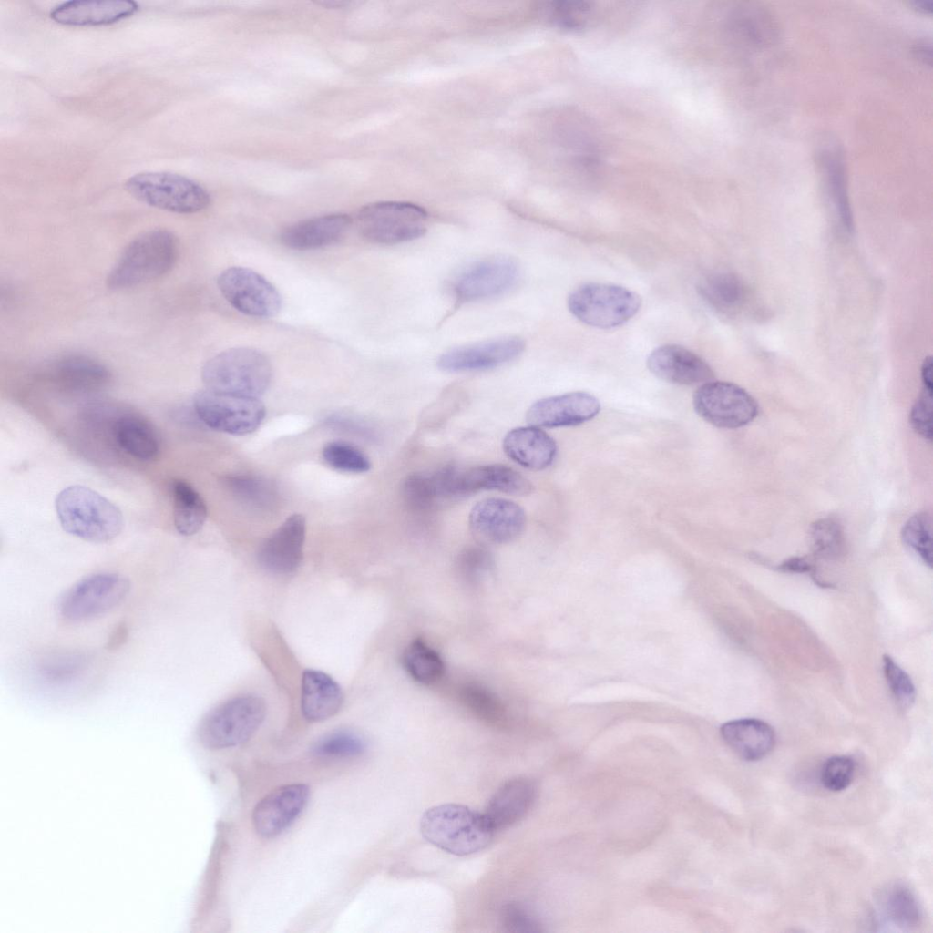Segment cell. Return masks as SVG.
<instances>
[{"label": "cell", "instance_id": "1", "mask_svg": "<svg viewBox=\"0 0 933 933\" xmlns=\"http://www.w3.org/2000/svg\"><path fill=\"white\" fill-rule=\"evenodd\" d=\"M55 506L63 529L86 541H110L123 528L120 509L87 487L75 485L66 487L56 496Z\"/></svg>", "mask_w": 933, "mask_h": 933}, {"label": "cell", "instance_id": "2", "mask_svg": "<svg viewBox=\"0 0 933 933\" xmlns=\"http://www.w3.org/2000/svg\"><path fill=\"white\" fill-rule=\"evenodd\" d=\"M420 829L429 843L456 856L482 850L495 832L483 813L456 804L429 808L422 815Z\"/></svg>", "mask_w": 933, "mask_h": 933}, {"label": "cell", "instance_id": "3", "mask_svg": "<svg viewBox=\"0 0 933 933\" xmlns=\"http://www.w3.org/2000/svg\"><path fill=\"white\" fill-rule=\"evenodd\" d=\"M178 243L165 229L145 231L132 240L110 270L106 282L113 290L135 287L159 278L174 265Z\"/></svg>", "mask_w": 933, "mask_h": 933}, {"label": "cell", "instance_id": "4", "mask_svg": "<svg viewBox=\"0 0 933 933\" xmlns=\"http://www.w3.org/2000/svg\"><path fill=\"white\" fill-rule=\"evenodd\" d=\"M206 389L258 398L268 389L272 368L268 357L251 347H235L210 358L201 372Z\"/></svg>", "mask_w": 933, "mask_h": 933}, {"label": "cell", "instance_id": "5", "mask_svg": "<svg viewBox=\"0 0 933 933\" xmlns=\"http://www.w3.org/2000/svg\"><path fill=\"white\" fill-rule=\"evenodd\" d=\"M265 714V702L261 697H234L213 708L202 718L197 730L198 739L210 750L239 745L254 734Z\"/></svg>", "mask_w": 933, "mask_h": 933}, {"label": "cell", "instance_id": "6", "mask_svg": "<svg viewBox=\"0 0 933 933\" xmlns=\"http://www.w3.org/2000/svg\"><path fill=\"white\" fill-rule=\"evenodd\" d=\"M641 299L625 287L588 282L568 297V308L581 323L595 328L611 329L629 322L640 310Z\"/></svg>", "mask_w": 933, "mask_h": 933}, {"label": "cell", "instance_id": "7", "mask_svg": "<svg viewBox=\"0 0 933 933\" xmlns=\"http://www.w3.org/2000/svg\"><path fill=\"white\" fill-rule=\"evenodd\" d=\"M125 188L138 200L175 213L199 212L210 202V196L202 186L171 172L135 174L126 181Z\"/></svg>", "mask_w": 933, "mask_h": 933}, {"label": "cell", "instance_id": "8", "mask_svg": "<svg viewBox=\"0 0 933 933\" xmlns=\"http://www.w3.org/2000/svg\"><path fill=\"white\" fill-rule=\"evenodd\" d=\"M427 221L423 208L400 201L370 203L357 214L361 235L376 244H397L417 239L426 231Z\"/></svg>", "mask_w": 933, "mask_h": 933}, {"label": "cell", "instance_id": "9", "mask_svg": "<svg viewBox=\"0 0 933 933\" xmlns=\"http://www.w3.org/2000/svg\"><path fill=\"white\" fill-rule=\"evenodd\" d=\"M193 406L198 417L209 427L231 435L255 431L265 417L263 404L254 397L214 392H197Z\"/></svg>", "mask_w": 933, "mask_h": 933}, {"label": "cell", "instance_id": "10", "mask_svg": "<svg viewBox=\"0 0 933 933\" xmlns=\"http://www.w3.org/2000/svg\"><path fill=\"white\" fill-rule=\"evenodd\" d=\"M129 589V580L118 573L99 572L87 576L63 595L60 613L74 622L94 619L121 603Z\"/></svg>", "mask_w": 933, "mask_h": 933}, {"label": "cell", "instance_id": "11", "mask_svg": "<svg viewBox=\"0 0 933 933\" xmlns=\"http://www.w3.org/2000/svg\"><path fill=\"white\" fill-rule=\"evenodd\" d=\"M695 412L706 422L726 429L742 427L758 414L754 397L739 385L723 381L702 384L693 395Z\"/></svg>", "mask_w": 933, "mask_h": 933}, {"label": "cell", "instance_id": "12", "mask_svg": "<svg viewBox=\"0 0 933 933\" xmlns=\"http://www.w3.org/2000/svg\"><path fill=\"white\" fill-rule=\"evenodd\" d=\"M222 296L240 313L252 317L276 315L282 306L277 289L258 272L244 267H231L218 277Z\"/></svg>", "mask_w": 933, "mask_h": 933}, {"label": "cell", "instance_id": "13", "mask_svg": "<svg viewBox=\"0 0 933 933\" xmlns=\"http://www.w3.org/2000/svg\"><path fill=\"white\" fill-rule=\"evenodd\" d=\"M443 487L447 498L471 495L480 490H497L509 495L526 496L532 492L529 480L514 468L491 464L459 469L443 467Z\"/></svg>", "mask_w": 933, "mask_h": 933}, {"label": "cell", "instance_id": "14", "mask_svg": "<svg viewBox=\"0 0 933 933\" xmlns=\"http://www.w3.org/2000/svg\"><path fill=\"white\" fill-rule=\"evenodd\" d=\"M517 262L504 256H494L473 262L457 274L452 283L458 302H470L500 295L518 281Z\"/></svg>", "mask_w": 933, "mask_h": 933}, {"label": "cell", "instance_id": "15", "mask_svg": "<svg viewBox=\"0 0 933 933\" xmlns=\"http://www.w3.org/2000/svg\"><path fill=\"white\" fill-rule=\"evenodd\" d=\"M468 524L472 533L482 542L505 544L521 535L526 525V514L512 500L490 497L472 508Z\"/></svg>", "mask_w": 933, "mask_h": 933}, {"label": "cell", "instance_id": "16", "mask_svg": "<svg viewBox=\"0 0 933 933\" xmlns=\"http://www.w3.org/2000/svg\"><path fill=\"white\" fill-rule=\"evenodd\" d=\"M310 796L304 784L277 787L266 795L254 807L252 823L262 837H274L288 828L301 815Z\"/></svg>", "mask_w": 933, "mask_h": 933}, {"label": "cell", "instance_id": "17", "mask_svg": "<svg viewBox=\"0 0 933 933\" xmlns=\"http://www.w3.org/2000/svg\"><path fill=\"white\" fill-rule=\"evenodd\" d=\"M525 349L518 337H503L456 347L443 354L437 366L446 372L483 371L508 363Z\"/></svg>", "mask_w": 933, "mask_h": 933}, {"label": "cell", "instance_id": "18", "mask_svg": "<svg viewBox=\"0 0 933 933\" xmlns=\"http://www.w3.org/2000/svg\"><path fill=\"white\" fill-rule=\"evenodd\" d=\"M600 410L594 395L572 392L538 400L528 408L526 420L537 427L573 426L594 418Z\"/></svg>", "mask_w": 933, "mask_h": 933}, {"label": "cell", "instance_id": "19", "mask_svg": "<svg viewBox=\"0 0 933 933\" xmlns=\"http://www.w3.org/2000/svg\"><path fill=\"white\" fill-rule=\"evenodd\" d=\"M306 521L302 515L293 514L268 537L259 549L261 567L276 574L296 570L303 555Z\"/></svg>", "mask_w": 933, "mask_h": 933}, {"label": "cell", "instance_id": "20", "mask_svg": "<svg viewBox=\"0 0 933 933\" xmlns=\"http://www.w3.org/2000/svg\"><path fill=\"white\" fill-rule=\"evenodd\" d=\"M647 366L656 377L680 385L704 384L714 378V373L705 360L677 344H665L654 349L648 356Z\"/></svg>", "mask_w": 933, "mask_h": 933}, {"label": "cell", "instance_id": "21", "mask_svg": "<svg viewBox=\"0 0 933 933\" xmlns=\"http://www.w3.org/2000/svg\"><path fill=\"white\" fill-rule=\"evenodd\" d=\"M536 795V785L531 780L512 778L497 788L483 814L494 831L508 828L527 815Z\"/></svg>", "mask_w": 933, "mask_h": 933}, {"label": "cell", "instance_id": "22", "mask_svg": "<svg viewBox=\"0 0 933 933\" xmlns=\"http://www.w3.org/2000/svg\"><path fill=\"white\" fill-rule=\"evenodd\" d=\"M352 219L345 213H331L298 221L285 228L282 243L296 251H311L337 242L348 231Z\"/></svg>", "mask_w": 933, "mask_h": 933}, {"label": "cell", "instance_id": "23", "mask_svg": "<svg viewBox=\"0 0 933 933\" xmlns=\"http://www.w3.org/2000/svg\"><path fill=\"white\" fill-rule=\"evenodd\" d=\"M56 385L73 392H93L110 381L109 370L99 361L80 354H68L54 360L46 371Z\"/></svg>", "mask_w": 933, "mask_h": 933}, {"label": "cell", "instance_id": "24", "mask_svg": "<svg viewBox=\"0 0 933 933\" xmlns=\"http://www.w3.org/2000/svg\"><path fill=\"white\" fill-rule=\"evenodd\" d=\"M138 10L134 1H67L55 7L50 17L65 26H106L128 18Z\"/></svg>", "mask_w": 933, "mask_h": 933}, {"label": "cell", "instance_id": "25", "mask_svg": "<svg viewBox=\"0 0 933 933\" xmlns=\"http://www.w3.org/2000/svg\"><path fill=\"white\" fill-rule=\"evenodd\" d=\"M502 446L508 457L516 464L536 471L549 466L557 454L555 440L534 425L511 429L506 434Z\"/></svg>", "mask_w": 933, "mask_h": 933}, {"label": "cell", "instance_id": "26", "mask_svg": "<svg viewBox=\"0 0 933 933\" xmlns=\"http://www.w3.org/2000/svg\"><path fill=\"white\" fill-rule=\"evenodd\" d=\"M725 743L742 759L758 761L774 749L775 733L765 722L743 718L729 721L720 728Z\"/></svg>", "mask_w": 933, "mask_h": 933}, {"label": "cell", "instance_id": "27", "mask_svg": "<svg viewBox=\"0 0 933 933\" xmlns=\"http://www.w3.org/2000/svg\"><path fill=\"white\" fill-rule=\"evenodd\" d=\"M343 702L339 684L328 674L306 670L302 680V713L310 722H321L335 715Z\"/></svg>", "mask_w": 933, "mask_h": 933}, {"label": "cell", "instance_id": "28", "mask_svg": "<svg viewBox=\"0 0 933 933\" xmlns=\"http://www.w3.org/2000/svg\"><path fill=\"white\" fill-rule=\"evenodd\" d=\"M118 445L129 456L143 461L155 459L160 451V438L154 425L137 414L118 416L112 426Z\"/></svg>", "mask_w": 933, "mask_h": 933}, {"label": "cell", "instance_id": "29", "mask_svg": "<svg viewBox=\"0 0 933 933\" xmlns=\"http://www.w3.org/2000/svg\"><path fill=\"white\" fill-rule=\"evenodd\" d=\"M173 518L177 531L183 536L199 532L207 518V506L198 491L184 480H175L171 487Z\"/></svg>", "mask_w": 933, "mask_h": 933}, {"label": "cell", "instance_id": "30", "mask_svg": "<svg viewBox=\"0 0 933 933\" xmlns=\"http://www.w3.org/2000/svg\"><path fill=\"white\" fill-rule=\"evenodd\" d=\"M880 905L886 918L902 929H912L921 923L922 910L918 898L904 884H893L884 889Z\"/></svg>", "mask_w": 933, "mask_h": 933}, {"label": "cell", "instance_id": "31", "mask_svg": "<svg viewBox=\"0 0 933 933\" xmlns=\"http://www.w3.org/2000/svg\"><path fill=\"white\" fill-rule=\"evenodd\" d=\"M699 289L704 300L723 313L735 312L745 299L743 284L732 273H712L703 278Z\"/></svg>", "mask_w": 933, "mask_h": 933}, {"label": "cell", "instance_id": "32", "mask_svg": "<svg viewBox=\"0 0 933 933\" xmlns=\"http://www.w3.org/2000/svg\"><path fill=\"white\" fill-rule=\"evenodd\" d=\"M403 665L415 681L423 684L437 682L445 670L440 655L422 640H415L406 647Z\"/></svg>", "mask_w": 933, "mask_h": 933}, {"label": "cell", "instance_id": "33", "mask_svg": "<svg viewBox=\"0 0 933 933\" xmlns=\"http://www.w3.org/2000/svg\"><path fill=\"white\" fill-rule=\"evenodd\" d=\"M820 162L828 194L845 223L849 225L851 223L850 210L846 196L843 157L839 150L831 149L822 153Z\"/></svg>", "mask_w": 933, "mask_h": 933}, {"label": "cell", "instance_id": "34", "mask_svg": "<svg viewBox=\"0 0 933 933\" xmlns=\"http://www.w3.org/2000/svg\"><path fill=\"white\" fill-rule=\"evenodd\" d=\"M814 553L822 559H835L845 551V535L841 524L831 518L815 521L809 531Z\"/></svg>", "mask_w": 933, "mask_h": 933}, {"label": "cell", "instance_id": "35", "mask_svg": "<svg viewBox=\"0 0 933 933\" xmlns=\"http://www.w3.org/2000/svg\"><path fill=\"white\" fill-rule=\"evenodd\" d=\"M402 495L408 508L420 513L431 510L440 499L433 474L425 473L407 476Z\"/></svg>", "mask_w": 933, "mask_h": 933}, {"label": "cell", "instance_id": "36", "mask_svg": "<svg viewBox=\"0 0 933 933\" xmlns=\"http://www.w3.org/2000/svg\"><path fill=\"white\" fill-rule=\"evenodd\" d=\"M931 527V516L927 512H920L910 517L901 532L904 543L929 568L932 566Z\"/></svg>", "mask_w": 933, "mask_h": 933}, {"label": "cell", "instance_id": "37", "mask_svg": "<svg viewBox=\"0 0 933 933\" xmlns=\"http://www.w3.org/2000/svg\"><path fill=\"white\" fill-rule=\"evenodd\" d=\"M322 455L328 466L339 471L364 473L371 468L368 456L359 448L344 442L328 443Z\"/></svg>", "mask_w": 933, "mask_h": 933}, {"label": "cell", "instance_id": "38", "mask_svg": "<svg viewBox=\"0 0 933 933\" xmlns=\"http://www.w3.org/2000/svg\"><path fill=\"white\" fill-rule=\"evenodd\" d=\"M365 750V742L358 734L348 731H337L321 738L313 747V753L320 757H353Z\"/></svg>", "mask_w": 933, "mask_h": 933}, {"label": "cell", "instance_id": "39", "mask_svg": "<svg viewBox=\"0 0 933 933\" xmlns=\"http://www.w3.org/2000/svg\"><path fill=\"white\" fill-rule=\"evenodd\" d=\"M227 486L244 503L264 508L273 499L272 487L264 479L252 476H232L226 479Z\"/></svg>", "mask_w": 933, "mask_h": 933}, {"label": "cell", "instance_id": "40", "mask_svg": "<svg viewBox=\"0 0 933 933\" xmlns=\"http://www.w3.org/2000/svg\"><path fill=\"white\" fill-rule=\"evenodd\" d=\"M543 15L559 27L579 29L588 21L591 7L586 2L555 1L542 7Z\"/></svg>", "mask_w": 933, "mask_h": 933}, {"label": "cell", "instance_id": "41", "mask_svg": "<svg viewBox=\"0 0 933 933\" xmlns=\"http://www.w3.org/2000/svg\"><path fill=\"white\" fill-rule=\"evenodd\" d=\"M855 761L846 755H835L823 764L820 781L823 786L832 792H839L849 786L855 774Z\"/></svg>", "mask_w": 933, "mask_h": 933}, {"label": "cell", "instance_id": "42", "mask_svg": "<svg viewBox=\"0 0 933 933\" xmlns=\"http://www.w3.org/2000/svg\"><path fill=\"white\" fill-rule=\"evenodd\" d=\"M883 670L897 702L903 708L911 706L915 701L916 690L908 674L887 655L883 658Z\"/></svg>", "mask_w": 933, "mask_h": 933}, {"label": "cell", "instance_id": "43", "mask_svg": "<svg viewBox=\"0 0 933 933\" xmlns=\"http://www.w3.org/2000/svg\"><path fill=\"white\" fill-rule=\"evenodd\" d=\"M86 659L77 652L56 653L45 660L42 673L49 681L59 682L77 675L84 669Z\"/></svg>", "mask_w": 933, "mask_h": 933}, {"label": "cell", "instance_id": "44", "mask_svg": "<svg viewBox=\"0 0 933 933\" xmlns=\"http://www.w3.org/2000/svg\"><path fill=\"white\" fill-rule=\"evenodd\" d=\"M464 702L480 717L487 720H497L503 710L497 697L482 686L471 684L463 688L461 692Z\"/></svg>", "mask_w": 933, "mask_h": 933}, {"label": "cell", "instance_id": "45", "mask_svg": "<svg viewBox=\"0 0 933 933\" xmlns=\"http://www.w3.org/2000/svg\"><path fill=\"white\" fill-rule=\"evenodd\" d=\"M493 564L491 554L482 546L466 547L457 559L459 571L469 580H478L485 577L492 569Z\"/></svg>", "mask_w": 933, "mask_h": 933}, {"label": "cell", "instance_id": "46", "mask_svg": "<svg viewBox=\"0 0 933 933\" xmlns=\"http://www.w3.org/2000/svg\"><path fill=\"white\" fill-rule=\"evenodd\" d=\"M502 927L508 932L531 933L542 931L540 923L518 903L505 905L501 911Z\"/></svg>", "mask_w": 933, "mask_h": 933}, {"label": "cell", "instance_id": "47", "mask_svg": "<svg viewBox=\"0 0 933 933\" xmlns=\"http://www.w3.org/2000/svg\"><path fill=\"white\" fill-rule=\"evenodd\" d=\"M910 425L923 438L932 439V392L923 389L910 411Z\"/></svg>", "mask_w": 933, "mask_h": 933}, {"label": "cell", "instance_id": "48", "mask_svg": "<svg viewBox=\"0 0 933 933\" xmlns=\"http://www.w3.org/2000/svg\"><path fill=\"white\" fill-rule=\"evenodd\" d=\"M779 569L787 572H810L813 570L812 564L802 557H794L784 560L780 566Z\"/></svg>", "mask_w": 933, "mask_h": 933}, {"label": "cell", "instance_id": "49", "mask_svg": "<svg viewBox=\"0 0 933 933\" xmlns=\"http://www.w3.org/2000/svg\"><path fill=\"white\" fill-rule=\"evenodd\" d=\"M128 638V628L125 624H119L112 631L108 638L107 648L114 650L121 646Z\"/></svg>", "mask_w": 933, "mask_h": 933}, {"label": "cell", "instance_id": "50", "mask_svg": "<svg viewBox=\"0 0 933 933\" xmlns=\"http://www.w3.org/2000/svg\"><path fill=\"white\" fill-rule=\"evenodd\" d=\"M921 377L923 382V389L932 392V358L930 356L926 357L923 361L921 367Z\"/></svg>", "mask_w": 933, "mask_h": 933}, {"label": "cell", "instance_id": "51", "mask_svg": "<svg viewBox=\"0 0 933 933\" xmlns=\"http://www.w3.org/2000/svg\"><path fill=\"white\" fill-rule=\"evenodd\" d=\"M916 53L918 55V57L920 60H922L926 64L930 65V61H931V48H930V45H927L926 43H922L921 45L918 46V47L916 49Z\"/></svg>", "mask_w": 933, "mask_h": 933}, {"label": "cell", "instance_id": "52", "mask_svg": "<svg viewBox=\"0 0 933 933\" xmlns=\"http://www.w3.org/2000/svg\"><path fill=\"white\" fill-rule=\"evenodd\" d=\"M909 5L917 11L924 14H931L932 12V2L926 0H914L910 1Z\"/></svg>", "mask_w": 933, "mask_h": 933}, {"label": "cell", "instance_id": "53", "mask_svg": "<svg viewBox=\"0 0 933 933\" xmlns=\"http://www.w3.org/2000/svg\"><path fill=\"white\" fill-rule=\"evenodd\" d=\"M316 5L326 8H343L348 6L350 2L342 0H323L316 2Z\"/></svg>", "mask_w": 933, "mask_h": 933}]
</instances>
